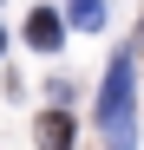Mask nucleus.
I'll return each mask as SVG.
<instances>
[{"label":"nucleus","instance_id":"obj_1","mask_svg":"<svg viewBox=\"0 0 144 150\" xmlns=\"http://www.w3.org/2000/svg\"><path fill=\"white\" fill-rule=\"evenodd\" d=\"M138 52H118L98 85V137L105 150H138Z\"/></svg>","mask_w":144,"mask_h":150},{"label":"nucleus","instance_id":"obj_2","mask_svg":"<svg viewBox=\"0 0 144 150\" xmlns=\"http://www.w3.org/2000/svg\"><path fill=\"white\" fill-rule=\"evenodd\" d=\"M59 39H66V26H59V13H46V7H33V13H26V46H33V52H53Z\"/></svg>","mask_w":144,"mask_h":150},{"label":"nucleus","instance_id":"obj_3","mask_svg":"<svg viewBox=\"0 0 144 150\" xmlns=\"http://www.w3.org/2000/svg\"><path fill=\"white\" fill-rule=\"evenodd\" d=\"M39 150H72V117L66 111H46L39 117Z\"/></svg>","mask_w":144,"mask_h":150},{"label":"nucleus","instance_id":"obj_4","mask_svg":"<svg viewBox=\"0 0 144 150\" xmlns=\"http://www.w3.org/2000/svg\"><path fill=\"white\" fill-rule=\"evenodd\" d=\"M66 20L85 26V33H98V26H105V0H66Z\"/></svg>","mask_w":144,"mask_h":150},{"label":"nucleus","instance_id":"obj_5","mask_svg":"<svg viewBox=\"0 0 144 150\" xmlns=\"http://www.w3.org/2000/svg\"><path fill=\"white\" fill-rule=\"evenodd\" d=\"M131 52H144V33H138V39H131Z\"/></svg>","mask_w":144,"mask_h":150},{"label":"nucleus","instance_id":"obj_6","mask_svg":"<svg viewBox=\"0 0 144 150\" xmlns=\"http://www.w3.org/2000/svg\"><path fill=\"white\" fill-rule=\"evenodd\" d=\"M0 46H7V33H0Z\"/></svg>","mask_w":144,"mask_h":150}]
</instances>
